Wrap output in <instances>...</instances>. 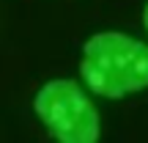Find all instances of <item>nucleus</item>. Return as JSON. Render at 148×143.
<instances>
[{"instance_id":"7ed1b4c3","label":"nucleus","mask_w":148,"mask_h":143,"mask_svg":"<svg viewBox=\"0 0 148 143\" xmlns=\"http://www.w3.org/2000/svg\"><path fill=\"white\" fill-rule=\"evenodd\" d=\"M143 25H145V30H148V3H145V11H143Z\"/></svg>"},{"instance_id":"f03ea898","label":"nucleus","mask_w":148,"mask_h":143,"mask_svg":"<svg viewBox=\"0 0 148 143\" xmlns=\"http://www.w3.org/2000/svg\"><path fill=\"white\" fill-rule=\"evenodd\" d=\"M33 110L60 143H96L101 135L99 110L74 80L58 77L44 83L33 99Z\"/></svg>"},{"instance_id":"f257e3e1","label":"nucleus","mask_w":148,"mask_h":143,"mask_svg":"<svg viewBox=\"0 0 148 143\" xmlns=\"http://www.w3.org/2000/svg\"><path fill=\"white\" fill-rule=\"evenodd\" d=\"M79 74L96 96L123 99L148 88V44L118 30H104L82 44Z\"/></svg>"}]
</instances>
